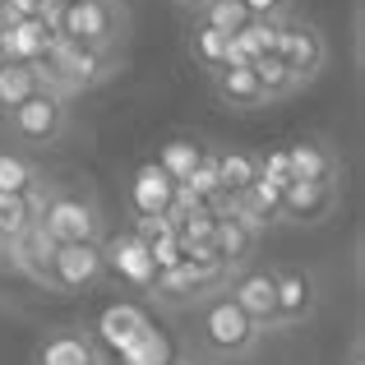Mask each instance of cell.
I'll return each mask as SVG.
<instances>
[{"label":"cell","mask_w":365,"mask_h":365,"mask_svg":"<svg viewBox=\"0 0 365 365\" xmlns=\"http://www.w3.org/2000/svg\"><path fill=\"white\" fill-rule=\"evenodd\" d=\"M33 365H107L102 347L93 342V333L83 329H56L37 342Z\"/></svg>","instance_id":"cell-13"},{"label":"cell","mask_w":365,"mask_h":365,"mask_svg":"<svg viewBox=\"0 0 365 365\" xmlns=\"http://www.w3.org/2000/svg\"><path fill=\"white\" fill-rule=\"evenodd\" d=\"M227 46H232V37L217 33V28H204V24L190 28V56H195L199 70H208V74L222 70L227 65Z\"/></svg>","instance_id":"cell-24"},{"label":"cell","mask_w":365,"mask_h":365,"mask_svg":"<svg viewBox=\"0 0 365 365\" xmlns=\"http://www.w3.org/2000/svg\"><path fill=\"white\" fill-rule=\"evenodd\" d=\"M37 217V195H0V245H9Z\"/></svg>","instance_id":"cell-25"},{"label":"cell","mask_w":365,"mask_h":365,"mask_svg":"<svg viewBox=\"0 0 365 365\" xmlns=\"http://www.w3.org/2000/svg\"><path fill=\"white\" fill-rule=\"evenodd\" d=\"M130 204L139 217H167V208L176 204V180L158 167V162H143L130 180Z\"/></svg>","instance_id":"cell-14"},{"label":"cell","mask_w":365,"mask_h":365,"mask_svg":"<svg viewBox=\"0 0 365 365\" xmlns=\"http://www.w3.org/2000/svg\"><path fill=\"white\" fill-rule=\"evenodd\" d=\"M167 338L162 333H153V329H143L139 338L130 342V347L120 351V365H167Z\"/></svg>","instance_id":"cell-28"},{"label":"cell","mask_w":365,"mask_h":365,"mask_svg":"<svg viewBox=\"0 0 365 365\" xmlns=\"http://www.w3.org/2000/svg\"><path fill=\"white\" fill-rule=\"evenodd\" d=\"M273 282H277V329H296V324L314 319L319 310V273L301 264H287L273 268Z\"/></svg>","instance_id":"cell-11"},{"label":"cell","mask_w":365,"mask_h":365,"mask_svg":"<svg viewBox=\"0 0 365 365\" xmlns=\"http://www.w3.org/2000/svg\"><path fill=\"white\" fill-rule=\"evenodd\" d=\"M190 338H195L199 356L227 365V361L255 356V347L264 342V333L245 319L241 305H236L232 296H227V287H222V292H213L208 301L195 305V333H190Z\"/></svg>","instance_id":"cell-1"},{"label":"cell","mask_w":365,"mask_h":365,"mask_svg":"<svg viewBox=\"0 0 365 365\" xmlns=\"http://www.w3.org/2000/svg\"><path fill=\"white\" fill-rule=\"evenodd\" d=\"M102 324H107V329H102V338H107V342H120V351L130 347L143 329H148V319H143L134 305H116V310H107V314H102Z\"/></svg>","instance_id":"cell-27"},{"label":"cell","mask_w":365,"mask_h":365,"mask_svg":"<svg viewBox=\"0 0 365 365\" xmlns=\"http://www.w3.org/2000/svg\"><path fill=\"white\" fill-rule=\"evenodd\" d=\"M273 56L287 65V74H292L296 88H305V83L319 79V70L329 65V42H324L319 24L287 14L282 19V37H277V51Z\"/></svg>","instance_id":"cell-7"},{"label":"cell","mask_w":365,"mask_h":365,"mask_svg":"<svg viewBox=\"0 0 365 365\" xmlns=\"http://www.w3.org/2000/svg\"><path fill=\"white\" fill-rule=\"evenodd\" d=\"M116 70H120V56L93 51V46H79V42H70V37H61V33L51 37V46H46L42 61H37L42 88H46V93H61L65 102L79 98V93L102 88V83H107Z\"/></svg>","instance_id":"cell-2"},{"label":"cell","mask_w":365,"mask_h":365,"mask_svg":"<svg viewBox=\"0 0 365 365\" xmlns=\"http://www.w3.org/2000/svg\"><path fill=\"white\" fill-rule=\"evenodd\" d=\"M282 153H287V176L292 180H338V171H342V158L324 139L287 143Z\"/></svg>","instance_id":"cell-15"},{"label":"cell","mask_w":365,"mask_h":365,"mask_svg":"<svg viewBox=\"0 0 365 365\" xmlns=\"http://www.w3.org/2000/svg\"><path fill=\"white\" fill-rule=\"evenodd\" d=\"M37 222L56 245H83V241H102V213L88 195L74 190H37Z\"/></svg>","instance_id":"cell-4"},{"label":"cell","mask_w":365,"mask_h":365,"mask_svg":"<svg viewBox=\"0 0 365 365\" xmlns=\"http://www.w3.org/2000/svg\"><path fill=\"white\" fill-rule=\"evenodd\" d=\"M37 190H42V176L33 162L24 153L0 148V195H37Z\"/></svg>","instance_id":"cell-21"},{"label":"cell","mask_w":365,"mask_h":365,"mask_svg":"<svg viewBox=\"0 0 365 365\" xmlns=\"http://www.w3.org/2000/svg\"><path fill=\"white\" fill-rule=\"evenodd\" d=\"M227 296L241 305V314L255 324L259 333H282L277 329V282H273V268L264 264H245L227 277Z\"/></svg>","instance_id":"cell-8"},{"label":"cell","mask_w":365,"mask_h":365,"mask_svg":"<svg viewBox=\"0 0 365 365\" xmlns=\"http://www.w3.org/2000/svg\"><path fill=\"white\" fill-rule=\"evenodd\" d=\"M180 5H199V0H180Z\"/></svg>","instance_id":"cell-32"},{"label":"cell","mask_w":365,"mask_h":365,"mask_svg":"<svg viewBox=\"0 0 365 365\" xmlns=\"http://www.w3.org/2000/svg\"><path fill=\"white\" fill-rule=\"evenodd\" d=\"M347 365H361V338H351V356H347Z\"/></svg>","instance_id":"cell-31"},{"label":"cell","mask_w":365,"mask_h":365,"mask_svg":"<svg viewBox=\"0 0 365 365\" xmlns=\"http://www.w3.org/2000/svg\"><path fill=\"white\" fill-rule=\"evenodd\" d=\"M227 268L222 264H190V259H176L171 268H158L148 292L158 296L167 310H195L199 301H208L213 292L227 287Z\"/></svg>","instance_id":"cell-5"},{"label":"cell","mask_w":365,"mask_h":365,"mask_svg":"<svg viewBox=\"0 0 365 365\" xmlns=\"http://www.w3.org/2000/svg\"><path fill=\"white\" fill-rule=\"evenodd\" d=\"M195 24L217 28V33L236 37V33H241V28L250 24V14H245L241 0H199V5H195Z\"/></svg>","instance_id":"cell-22"},{"label":"cell","mask_w":365,"mask_h":365,"mask_svg":"<svg viewBox=\"0 0 365 365\" xmlns=\"http://www.w3.org/2000/svg\"><path fill=\"white\" fill-rule=\"evenodd\" d=\"M9 19H46V0H0Z\"/></svg>","instance_id":"cell-30"},{"label":"cell","mask_w":365,"mask_h":365,"mask_svg":"<svg viewBox=\"0 0 365 365\" xmlns=\"http://www.w3.org/2000/svg\"><path fill=\"white\" fill-rule=\"evenodd\" d=\"M5 255H9V264L19 268L24 277H33L37 287H51V255H56V241L42 232V222H28V232H19L14 241L5 245Z\"/></svg>","instance_id":"cell-12"},{"label":"cell","mask_w":365,"mask_h":365,"mask_svg":"<svg viewBox=\"0 0 365 365\" xmlns=\"http://www.w3.org/2000/svg\"><path fill=\"white\" fill-rule=\"evenodd\" d=\"M342 185L338 180H287L277 195V222L292 227H319L338 213Z\"/></svg>","instance_id":"cell-9"},{"label":"cell","mask_w":365,"mask_h":365,"mask_svg":"<svg viewBox=\"0 0 365 365\" xmlns=\"http://www.w3.org/2000/svg\"><path fill=\"white\" fill-rule=\"evenodd\" d=\"M213 250L217 259H222L227 273H236V268L255 264V250H259V232L255 227H245L236 213H217V232H213Z\"/></svg>","instance_id":"cell-16"},{"label":"cell","mask_w":365,"mask_h":365,"mask_svg":"<svg viewBox=\"0 0 365 365\" xmlns=\"http://www.w3.org/2000/svg\"><path fill=\"white\" fill-rule=\"evenodd\" d=\"M167 365H180V361H167Z\"/></svg>","instance_id":"cell-33"},{"label":"cell","mask_w":365,"mask_h":365,"mask_svg":"<svg viewBox=\"0 0 365 365\" xmlns=\"http://www.w3.org/2000/svg\"><path fill=\"white\" fill-rule=\"evenodd\" d=\"M51 28L79 46L120 56L125 33H130V9H125V0H70L65 9H56Z\"/></svg>","instance_id":"cell-3"},{"label":"cell","mask_w":365,"mask_h":365,"mask_svg":"<svg viewBox=\"0 0 365 365\" xmlns=\"http://www.w3.org/2000/svg\"><path fill=\"white\" fill-rule=\"evenodd\" d=\"M204 158H208V148H204L199 139H171V143H162L158 167H162V171H167V176L180 185V180H185V176H190V171H195Z\"/></svg>","instance_id":"cell-23"},{"label":"cell","mask_w":365,"mask_h":365,"mask_svg":"<svg viewBox=\"0 0 365 365\" xmlns=\"http://www.w3.org/2000/svg\"><path fill=\"white\" fill-rule=\"evenodd\" d=\"M250 19H287L292 14V0H241Z\"/></svg>","instance_id":"cell-29"},{"label":"cell","mask_w":365,"mask_h":365,"mask_svg":"<svg viewBox=\"0 0 365 365\" xmlns=\"http://www.w3.org/2000/svg\"><path fill=\"white\" fill-rule=\"evenodd\" d=\"M37 88H42V74H37V65L0 61V116H9V111H14L19 102H28Z\"/></svg>","instance_id":"cell-19"},{"label":"cell","mask_w":365,"mask_h":365,"mask_svg":"<svg viewBox=\"0 0 365 365\" xmlns=\"http://www.w3.org/2000/svg\"><path fill=\"white\" fill-rule=\"evenodd\" d=\"M102 255H107V268H116L125 282H134V287H153V277H158V264H153L148 245H143L134 232H125L120 241L102 245Z\"/></svg>","instance_id":"cell-18"},{"label":"cell","mask_w":365,"mask_h":365,"mask_svg":"<svg viewBox=\"0 0 365 365\" xmlns=\"http://www.w3.org/2000/svg\"><path fill=\"white\" fill-rule=\"evenodd\" d=\"M213 167H217V185H222V195H241L259 180V158L255 153H213Z\"/></svg>","instance_id":"cell-20"},{"label":"cell","mask_w":365,"mask_h":365,"mask_svg":"<svg viewBox=\"0 0 365 365\" xmlns=\"http://www.w3.org/2000/svg\"><path fill=\"white\" fill-rule=\"evenodd\" d=\"M255 79H259V88H264V98H268V107L273 102H282V98H292L296 93V83H292V74H287V65L277 61V56H259L255 65Z\"/></svg>","instance_id":"cell-26"},{"label":"cell","mask_w":365,"mask_h":365,"mask_svg":"<svg viewBox=\"0 0 365 365\" xmlns=\"http://www.w3.org/2000/svg\"><path fill=\"white\" fill-rule=\"evenodd\" d=\"M9 134H14L19 143H33V148H51V143L65 139V130H70V102L61 98V93H46L37 88L28 102H19L14 111L5 116Z\"/></svg>","instance_id":"cell-6"},{"label":"cell","mask_w":365,"mask_h":365,"mask_svg":"<svg viewBox=\"0 0 365 365\" xmlns=\"http://www.w3.org/2000/svg\"><path fill=\"white\" fill-rule=\"evenodd\" d=\"M208 83H213V98L222 102V107H232V111H259V107H268L264 88H259V79H255V70H232V65H222V70L208 74Z\"/></svg>","instance_id":"cell-17"},{"label":"cell","mask_w":365,"mask_h":365,"mask_svg":"<svg viewBox=\"0 0 365 365\" xmlns=\"http://www.w3.org/2000/svg\"><path fill=\"white\" fill-rule=\"evenodd\" d=\"M102 277H107V255H102V241L56 245V255H51V287H46V292L79 296V292H93Z\"/></svg>","instance_id":"cell-10"}]
</instances>
